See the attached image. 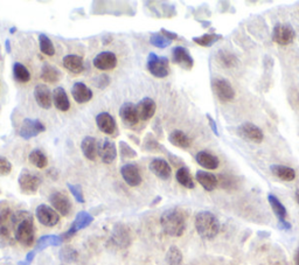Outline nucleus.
Listing matches in <instances>:
<instances>
[{"instance_id":"nucleus-3","label":"nucleus","mask_w":299,"mask_h":265,"mask_svg":"<svg viewBox=\"0 0 299 265\" xmlns=\"http://www.w3.org/2000/svg\"><path fill=\"white\" fill-rule=\"evenodd\" d=\"M195 229L203 239H213L220 232V222L213 213L205 210L196 214Z\"/></svg>"},{"instance_id":"nucleus-17","label":"nucleus","mask_w":299,"mask_h":265,"mask_svg":"<svg viewBox=\"0 0 299 265\" xmlns=\"http://www.w3.org/2000/svg\"><path fill=\"white\" fill-rule=\"evenodd\" d=\"M93 63L100 70H112L117 66V56L112 52H102L97 54Z\"/></svg>"},{"instance_id":"nucleus-13","label":"nucleus","mask_w":299,"mask_h":265,"mask_svg":"<svg viewBox=\"0 0 299 265\" xmlns=\"http://www.w3.org/2000/svg\"><path fill=\"white\" fill-rule=\"evenodd\" d=\"M172 60L174 63L180 66L185 70H191L193 66H194V60L189 54L188 49L182 46L174 47L172 50Z\"/></svg>"},{"instance_id":"nucleus-32","label":"nucleus","mask_w":299,"mask_h":265,"mask_svg":"<svg viewBox=\"0 0 299 265\" xmlns=\"http://www.w3.org/2000/svg\"><path fill=\"white\" fill-rule=\"evenodd\" d=\"M216 60L221 67L231 69L235 68L239 64V60L234 54L231 52H226V50H218Z\"/></svg>"},{"instance_id":"nucleus-8","label":"nucleus","mask_w":299,"mask_h":265,"mask_svg":"<svg viewBox=\"0 0 299 265\" xmlns=\"http://www.w3.org/2000/svg\"><path fill=\"white\" fill-rule=\"evenodd\" d=\"M211 88L218 100L221 102H231L235 97V90L231 82L225 78H215L211 82Z\"/></svg>"},{"instance_id":"nucleus-31","label":"nucleus","mask_w":299,"mask_h":265,"mask_svg":"<svg viewBox=\"0 0 299 265\" xmlns=\"http://www.w3.org/2000/svg\"><path fill=\"white\" fill-rule=\"evenodd\" d=\"M170 143L174 145V146L180 148H188L191 146L192 140L185 132L180 131V130H174V131L170 134L169 137Z\"/></svg>"},{"instance_id":"nucleus-20","label":"nucleus","mask_w":299,"mask_h":265,"mask_svg":"<svg viewBox=\"0 0 299 265\" xmlns=\"http://www.w3.org/2000/svg\"><path fill=\"white\" fill-rule=\"evenodd\" d=\"M100 143H98L96 138L94 137H85V139L81 143V150L85 157L88 160L95 161L96 158L100 155Z\"/></svg>"},{"instance_id":"nucleus-49","label":"nucleus","mask_w":299,"mask_h":265,"mask_svg":"<svg viewBox=\"0 0 299 265\" xmlns=\"http://www.w3.org/2000/svg\"><path fill=\"white\" fill-rule=\"evenodd\" d=\"M207 119H208V123H209V126L211 129V131H213L215 133V136H220V133H218V130H217V125L216 123H215V121L213 119V117L209 114H207Z\"/></svg>"},{"instance_id":"nucleus-22","label":"nucleus","mask_w":299,"mask_h":265,"mask_svg":"<svg viewBox=\"0 0 299 265\" xmlns=\"http://www.w3.org/2000/svg\"><path fill=\"white\" fill-rule=\"evenodd\" d=\"M156 108L157 105L155 101L150 97H145V99L141 100L139 103L136 105L138 117H139L140 121H148L150 118H152L156 114Z\"/></svg>"},{"instance_id":"nucleus-5","label":"nucleus","mask_w":299,"mask_h":265,"mask_svg":"<svg viewBox=\"0 0 299 265\" xmlns=\"http://www.w3.org/2000/svg\"><path fill=\"white\" fill-rule=\"evenodd\" d=\"M296 38V32L293 27L289 24H278L273 27L272 31V40L277 45L287 46L293 42Z\"/></svg>"},{"instance_id":"nucleus-35","label":"nucleus","mask_w":299,"mask_h":265,"mask_svg":"<svg viewBox=\"0 0 299 265\" xmlns=\"http://www.w3.org/2000/svg\"><path fill=\"white\" fill-rule=\"evenodd\" d=\"M41 78L46 82L56 83L60 79V71L52 64L45 62L41 68Z\"/></svg>"},{"instance_id":"nucleus-37","label":"nucleus","mask_w":299,"mask_h":265,"mask_svg":"<svg viewBox=\"0 0 299 265\" xmlns=\"http://www.w3.org/2000/svg\"><path fill=\"white\" fill-rule=\"evenodd\" d=\"M13 76L20 83H27L31 79V74L28 69L19 62L13 64Z\"/></svg>"},{"instance_id":"nucleus-39","label":"nucleus","mask_w":299,"mask_h":265,"mask_svg":"<svg viewBox=\"0 0 299 265\" xmlns=\"http://www.w3.org/2000/svg\"><path fill=\"white\" fill-rule=\"evenodd\" d=\"M39 46L41 53L45 54V55L53 56L54 54H55V47H54L52 40H50L46 34L39 35Z\"/></svg>"},{"instance_id":"nucleus-50","label":"nucleus","mask_w":299,"mask_h":265,"mask_svg":"<svg viewBox=\"0 0 299 265\" xmlns=\"http://www.w3.org/2000/svg\"><path fill=\"white\" fill-rule=\"evenodd\" d=\"M160 33L165 36V38L169 39L170 41H173V40L178 39V34L177 33H173V32L167 31V30H165V28H162V30H160Z\"/></svg>"},{"instance_id":"nucleus-40","label":"nucleus","mask_w":299,"mask_h":265,"mask_svg":"<svg viewBox=\"0 0 299 265\" xmlns=\"http://www.w3.org/2000/svg\"><path fill=\"white\" fill-rule=\"evenodd\" d=\"M184 257H182V252L180 249L176 245H172L169 249V251L166 253V262L169 265H181Z\"/></svg>"},{"instance_id":"nucleus-28","label":"nucleus","mask_w":299,"mask_h":265,"mask_svg":"<svg viewBox=\"0 0 299 265\" xmlns=\"http://www.w3.org/2000/svg\"><path fill=\"white\" fill-rule=\"evenodd\" d=\"M111 239L116 245L120 246V248H125V246L129 245L131 242V236H130L129 229H127L125 226L118 224V226L115 227L114 232H112V236H111Z\"/></svg>"},{"instance_id":"nucleus-1","label":"nucleus","mask_w":299,"mask_h":265,"mask_svg":"<svg viewBox=\"0 0 299 265\" xmlns=\"http://www.w3.org/2000/svg\"><path fill=\"white\" fill-rule=\"evenodd\" d=\"M14 238L24 246H32L35 241V227L30 213L20 212L12 215Z\"/></svg>"},{"instance_id":"nucleus-56","label":"nucleus","mask_w":299,"mask_h":265,"mask_svg":"<svg viewBox=\"0 0 299 265\" xmlns=\"http://www.w3.org/2000/svg\"><path fill=\"white\" fill-rule=\"evenodd\" d=\"M16 32H17V28H16V27H12V28H11V30H10V33H11V34L16 33Z\"/></svg>"},{"instance_id":"nucleus-7","label":"nucleus","mask_w":299,"mask_h":265,"mask_svg":"<svg viewBox=\"0 0 299 265\" xmlns=\"http://www.w3.org/2000/svg\"><path fill=\"white\" fill-rule=\"evenodd\" d=\"M13 213L10 208H4L0 210V244L6 245L12 242L11 236V227H13L12 222Z\"/></svg>"},{"instance_id":"nucleus-58","label":"nucleus","mask_w":299,"mask_h":265,"mask_svg":"<svg viewBox=\"0 0 299 265\" xmlns=\"http://www.w3.org/2000/svg\"><path fill=\"white\" fill-rule=\"evenodd\" d=\"M298 104H299V96H298Z\"/></svg>"},{"instance_id":"nucleus-53","label":"nucleus","mask_w":299,"mask_h":265,"mask_svg":"<svg viewBox=\"0 0 299 265\" xmlns=\"http://www.w3.org/2000/svg\"><path fill=\"white\" fill-rule=\"evenodd\" d=\"M111 40H112V38H111V36H110V35H109V36H108V35H105V36H103V43H104V45H108V43H109V42H110V41H111Z\"/></svg>"},{"instance_id":"nucleus-36","label":"nucleus","mask_w":299,"mask_h":265,"mask_svg":"<svg viewBox=\"0 0 299 265\" xmlns=\"http://www.w3.org/2000/svg\"><path fill=\"white\" fill-rule=\"evenodd\" d=\"M63 242L61 239L60 236H56V235H46V236H42L41 238H39L38 243H36V248H35V251H41V250L46 249L47 246H59L61 245V243Z\"/></svg>"},{"instance_id":"nucleus-38","label":"nucleus","mask_w":299,"mask_h":265,"mask_svg":"<svg viewBox=\"0 0 299 265\" xmlns=\"http://www.w3.org/2000/svg\"><path fill=\"white\" fill-rule=\"evenodd\" d=\"M30 159L31 164L38 167V168H45V167L48 165V159H47L46 154L43 153L41 150L36 148V150H33L30 153Z\"/></svg>"},{"instance_id":"nucleus-34","label":"nucleus","mask_w":299,"mask_h":265,"mask_svg":"<svg viewBox=\"0 0 299 265\" xmlns=\"http://www.w3.org/2000/svg\"><path fill=\"white\" fill-rule=\"evenodd\" d=\"M176 179L178 183H179L181 186H184L185 188H188V190H193L195 187L194 181H193V178L191 175V172L187 167L181 166L179 169L177 170L176 173Z\"/></svg>"},{"instance_id":"nucleus-23","label":"nucleus","mask_w":299,"mask_h":265,"mask_svg":"<svg viewBox=\"0 0 299 265\" xmlns=\"http://www.w3.org/2000/svg\"><path fill=\"white\" fill-rule=\"evenodd\" d=\"M100 157L104 164H111L117 158V148L116 144L108 138H105L103 143L100 145Z\"/></svg>"},{"instance_id":"nucleus-43","label":"nucleus","mask_w":299,"mask_h":265,"mask_svg":"<svg viewBox=\"0 0 299 265\" xmlns=\"http://www.w3.org/2000/svg\"><path fill=\"white\" fill-rule=\"evenodd\" d=\"M150 42H151V45L157 47V48L163 49L169 47L172 41H170V40L165 38L162 33H153L150 36Z\"/></svg>"},{"instance_id":"nucleus-18","label":"nucleus","mask_w":299,"mask_h":265,"mask_svg":"<svg viewBox=\"0 0 299 265\" xmlns=\"http://www.w3.org/2000/svg\"><path fill=\"white\" fill-rule=\"evenodd\" d=\"M148 168L153 174H155L156 176H158L159 179H162V180L170 179L171 174H172V168H171V165L165 160V159H163V158L153 159V160L150 162Z\"/></svg>"},{"instance_id":"nucleus-19","label":"nucleus","mask_w":299,"mask_h":265,"mask_svg":"<svg viewBox=\"0 0 299 265\" xmlns=\"http://www.w3.org/2000/svg\"><path fill=\"white\" fill-rule=\"evenodd\" d=\"M34 97L39 107H41L42 109H46V110H48V109L52 108L53 94L46 84H38L35 86Z\"/></svg>"},{"instance_id":"nucleus-15","label":"nucleus","mask_w":299,"mask_h":265,"mask_svg":"<svg viewBox=\"0 0 299 265\" xmlns=\"http://www.w3.org/2000/svg\"><path fill=\"white\" fill-rule=\"evenodd\" d=\"M120 174L125 183L131 187H137L141 184V174L136 164H125L120 168Z\"/></svg>"},{"instance_id":"nucleus-6","label":"nucleus","mask_w":299,"mask_h":265,"mask_svg":"<svg viewBox=\"0 0 299 265\" xmlns=\"http://www.w3.org/2000/svg\"><path fill=\"white\" fill-rule=\"evenodd\" d=\"M93 221H94V217L91 216L89 213L80 212L78 215H76L74 222H72L70 228L60 236L61 239L62 241H68V239H70L76 232L85 229L87 227H89L90 224L93 223Z\"/></svg>"},{"instance_id":"nucleus-51","label":"nucleus","mask_w":299,"mask_h":265,"mask_svg":"<svg viewBox=\"0 0 299 265\" xmlns=\"http://www.w3.org/2000/svg\"><path fill=\"white\" fill-rule=\"evenodd\" d=\"M35 253H36L35 250H33V251L28 252V253H27V256H26V259H25L24 262H20L19 264H21V265H30V264L33 262V259H34Z\"/></svg>"},{"instance_id":"nucleus-29","label":"nucleus","mask_w":299,"mask_h":265,"mask_svg":"<svg viewBox=\"0 0 299 265\" xmlns=\"http://www.w3.org/2000/svg\"><path fill=\"white\" fill-rule=\"evenodd\" d=\"M53 103L60 111H68L70 109V102H69L67 93L61 86H57L56 89H54Z\"/></svg>"},{"instance_id":"nucleus-26","label":"nucleus","mask_w":299,"mask_h":265,"mask_svg":"<svg viewBox=\"0 0 299 265\" xmlns=\"http://www.w3.org/2000/svg\"><path fill=\"white\" fill-rule=\"evenodd\" d=\"M195 178L196 181H198L203 187V190H206L207 192L214 191L218 185L217 176H215V174L206 172V170H198L195 174Z\"/></svg>"},{"instance_id":"nucleus-4","label":"nucleus","mask_w":299,"mask_h":265,"mask_svg":"<svg viewBox=\"0 0 299 265\" xmlns=\"http://www.w3.org/2000/svg\"><path fill=\"white\" fill-rule=\"evenodd\" d=\"M150 74L158 78H164L170 74V61L165 56H158L150 53L146 63Z\"/></svg>"},{"instance_id":"nucleus-10","label":"nucleus","mask_w":299,"mask_h":265,"mask_svg":"<svg viewBox=\"0 0 299 265\" xmlns=\"http://www.w3.org/2000/svg\"><path fill=\"white\" fill-rule=\"evenodd\" d=\"M35 216L39 222L46 227H54L59 223L60 215L55 209L47 205H40L35 209Z\"/></svg>"},{"instance_id":"nucleus-12","label":"nucleus","mask_w":299,"mask_h":265,"mask_svg":"<svg viewBox=\"0 0 299 265\" xmlns=\"http://www.w3.org/2000/svg\"><path fill=\"white\" fill-rule=\"evenodd\" d=\"M119 117L122 119L123 124L127 126V128L133 129L138 123H139V117H138L136 105L133 103H124L119 109Z\"/></svg>"},{"instance_id":"nucleus-41","label":"nucleus","mask_w":299,"mask_h":265,"mask_svg":"<svg viewBox=\"0 0 299 265\" xmlns=\"http://www.w3.org/2000/svg\"><path fill=\"white\" fill-rule=\"evenodd\" d=\"M222 36L220 34H203L201 36H195L193 38V41L198 43L199 46L202 47H210L213 46L217 40H221Z\"/></svg>"},{"instance_id":"nucleus-54","label":"nucleus","mask_w":299,"mask_h":265,"mask_svg":"<svg viewBox=\"0 0 299 265\" xmlns=\"http://www.w3.org/2000/svg\"><path fill=\"white\" fill-rule=\"evenodd\" d=\"M5 47H6V52L11 53V42H10L9 39H7L5 41Z\"/></svg>"},{"instance_id":"nucleus-25","label":"nucleus","mask_w":299,"mask_h":265,"mask_svg":"<svg viewBox=\"0 0 299 265\" xmlns=\"http://www.w3.org/2000/svg\"><path fill=\"white\" fill-rule=\"evenodd\" d=\"M62 62H63V67L72 74H81L85 70V60L80 55H74V54L65 55Z\"/></svg>"},{"instance_id":"nucleus-55","label":"nucleus","mask_w":299,"mask_h":265,"mask_svg":"<svg viewBox=\"0 0 299 265\" xmlns=\"http://www.w3.org/2000/svg\"><path fill=\"white\" fill-rule=\"evenodd\" d=\"M294 264H296V265H299V248L297 249L296 255H294Z\"/></svg>"},{"instance_id":"nucleus-14","label":"nucleus","mask_w":299,"mask_h":265,"mask_svg":"<svg viewBox=\"0 0 299 265\" xmlns=\"http://www.w3.org/2000/svg\"><path fill=\"white\" fill-rule=\"evenodd\" d=\"M238 133L241 138L243 139L249 140L251 143H261L263 140L264 134L262 132V130L258 126L251 124V123H244V124L240 125L238 129Z\"/></svg>"},{"instance_id":"nucleus-57","label":"nucleus","mask_w":299,"mask_h":265,"mask_svg":"<svg viewBox=\"0 0 299 265\" xmlns=\"http://www.w3.org/2000/svg\"><path fill=\"white\" fill-rule=\"evenodd\" d=\"M296 200H297V202L299 203V190L296 192Z\"/></svg>"},{"instance_id":"nucleus-9","label":"nucleus","mask_w":299,"mask_h":265,"mask_svg":"<svg viewBox=\"0 0 299 265\" xmlns=\"http://www.w3.org/2000/svg\"><path fill=\"white\" fill-rule=\"evenodd\" d=\"M18 184H19L20 190L24 194H35L39 190L40 185H41V179L38 175H34V174L25 169L20 173Z\"/></svg>"},{"instance_id":"nucleus-44","label":"nucleus","mask_w":299,"mask_h":265,"mask_svg":"<svg viewBox=\"0 0 299 265\" xmlns=\"http://www.w3.org/2000/svg\"><path fill=\"white\" fill-rule=\"evenodd\" d=\"M78 257H79V252L76 251L75 249L69 248V246H65V248L61 249L60 251V258L63 260V262H67V263L76 262Z\"/></svg>"},{"instance_id":"nucleus-48","label":"nucleus","mask_w":299,"mask_h":265,"mask_svg":"<svg viewBox=\"0 0 299 265\" xmlns=\"http://www.w3.org/2000/svg\"><path fill=\"white\" fill-rule=\"evenodd\" d=\"M94 83L95 86H97L98 89H105L110 84V77L108 75H100Z\"/></svg>"},{"instance_id":"nucleus-11","label":"nucleus","mask_w":299,"mask_h":265,"mask_svg":"<svg viewBox=\"0 0 299 265\" xmlns=\"http://www.w3.org/2000/svg\"><path fill=\"white\" fill-rule=\"evenodd\" d=\"M45 125L42 124L39 119H31V118H25L23 124L20 126L19 130V136L23 138V139H32L36 136H39L40 133L45 132Z\"/></svg>"},{"instance_id":"nucleus-24","label":"nucleus","mask_w":299,"mask_h":265,"mask_svg":"<svg viewBox=\"0 0 299 265\" xmlns=\"http://www.w3.org/2000/svg\"><path fill=\"white\" fill-rule=\"evenodd\" d=\"M71 95H72V99L75 100L76 103L85 104V103H87V102L91 101L94 94L88 88V86L85 84V83L76 82L71 88Z\"/></svg>"},{"instance_id":"nucleus-2","label":"nucleus","mask_w":299,"mask_h":265,"mask_svg":"<svg viewBox=\"0 0 299 265\" xmlns=\"http://www.w3.org/2000/svg\"><path fill=\"white\" fill-rule=\"evenodd\" d=\"M160 224L169 236L180 237L186 229L185 213L178 208L167 209L160 216Z\"/></svg>"},{"instance_id":"nucleus-27","label":"nucleus","mask_w":299,"mask_h":265,"mask_svg":"<svg viewBox=\"0 0 299 265\" xmlns=\"http://www.w3.org/2000/svg\"><path fill=\"white\" fill-rule=\"evenodd\" d=\"M195 160L200 166H202L206 169H216L218 165H220V160L216 155L209 153L207 151H200L199 153L195 155Z\"/></svg>"},{"instance_id":"nucleus-33","label":"nucleus","mask_w":299,"mask_h":265,"mask_svg":"<svg viewBox=\"0 0 299 265\" xmlns=\"http://www.w3.org/2000/svg\"><path fill=\"white\" fill-rule=\"evenodd\" d=\"M268 201L270 203V206H271L273 213L276 214L277 219H278L279 222L286 221V216H287L286 208L284 207L283 203L279 201L278 198L275 197V195H272V194H269L268 195Z\"/></svg>"},{"instance_id":"nucleus-21","label":"nucleus","mask_w":299,"mask_h":265,"mask_svg":"<svg viewBox=\"0 0 299 265\" xmlns=\"http://www.w3.org/2000/svg\"><path fill=\"white\" fill-rule=\"evenodd\" d=\"M96 124L102 132L109 134V136L115 134L116 130H117L115 118L108 112H101L96 116Z\"/></svg>"},{"instance_id":"nucleus-45","label":"nucleus","mask_w":299,"mask_h":265,"mask_svg":"<svg viewBox=\"0 0 299 265\" xmlns=\"http://www.w3.org/2000/svg\"><path fill=\"white\" fill-rule=\"evenodd\" d=\"M69 191H70V193L72 194V197L75 198V200L80 203H85V195H83V192H82V187L80 186V185H72V184H68L67 185Z\"/></svg>"},{"instance_id":"nucleus-30","label":"nucleus","mask_w":299,"mask_h":265,"mask_svg":"<svg viewBox=\"0 0 299 265\" xmlns=\"http://www.w3.org/2000/svg\"><path fill=\"white\" fill-rule=\"evenodd\" d=\"M271 173L278 179L283 181H292L296 178V172L293 168H291L289 166L283 165H271L270 167Z\"/></svg>"},{"instance_id":"nucleus-47","label":"nucleus","mask_w":299,"mask_h":265,"mask_svg":"<svg viewBox=\"0 0 299 265\" xmlns=\"http://www.w3.org/2000/svg\"><path fill=\"white\" fill-rule=\"evenodd\" d=\"M12 170V164L6 158L0 157V176L7 175Z\"/></svg>"},{"instance_id":"nucleus-52","label":"nucleus","mask_w":299,"mask_h":265,"mask_svg":"<svg viewBox=\"0 0 299 265\" xmlns=\"http://www.w3.org/2000/svg\"><path fill=\"white\" fill-rule=\"evenodd\" d=\"M279 227L282 228V229H285V230L291 229V224L287 222V221H283V222H279Z\"/></svg>"},{"instance_id":"nucleus-42","label":"nucleus","mask_w":299,"mask_h":265,"mask_svg":"<svg viewBox=\"0 0 299 265\" xmlns=\"http://www.w3.org/2000/svg\"><path fill=\"white\" fill-rule=\"evenodd\" d=\"M144 150L148 152H156L157 153V152H164L165 148L156 140L155 137H152V134H147L144 139Z\"/></svg>"},{"instance_id":"nucleus-16","label":"nucleus","mask_w":299,"mask_h":265,"mask_svg":"<svg viewBox=\"0 0 299 265\" xmlns=\"http://www.w3.org/2000/svg\"><path fill=\"white\" fill-rule=\"evenodd\" d=\"M49 201L52 203L53 208L62 216H68L71 212V202L67 195L61 193V192H55L50 195Z\"/></svg>"},{"instance_id":"nucleus-46","label":"nucleus","mask_w":299,"mask_h":265,"mask_svg":"<svg viewBox=\"0 0 299 265\" xmlns=\"http://www.w3.org/2000/svg\"><path fill=\"white\" fill-rule=\"evenodd\" d=\"M119 152L120 155L126 158H134L137 157V152L133 150L130 145H127L125 141H119Z\"/></svg>"}]
</instances>
